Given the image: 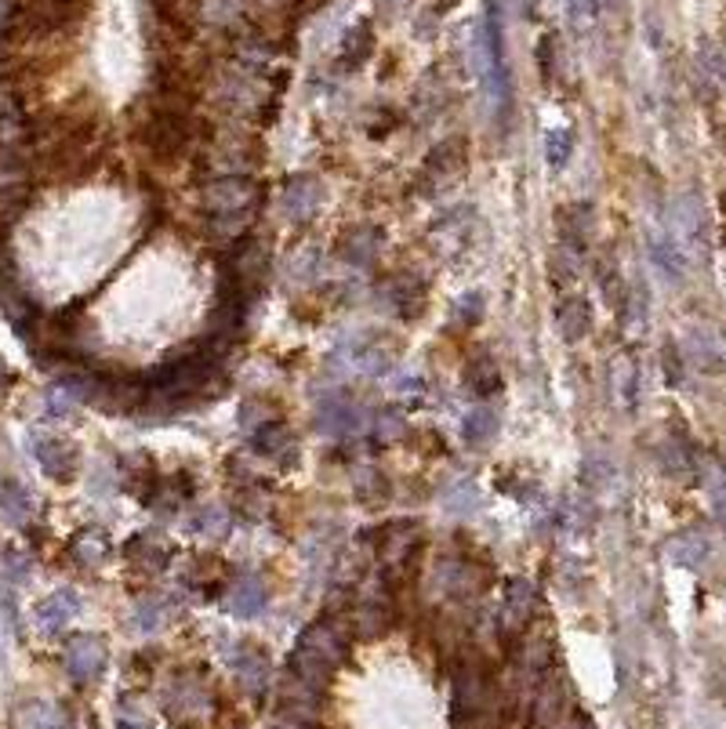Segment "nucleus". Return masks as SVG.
I'll return each instance as SVG.
<instances>
[{
    "label": "nucleus",
    "instance_id": "1",
    "mask_svg": "<svg viewBox=\"0 0 726 729\" xmlns=\"http://www.w3.org/2000/svg\"><path fill=\"white\" fill-rule=\"evenodd\" d=\"M262 189L248 174H215L203 186V229L215 243H237L255 226Z\"/></svg>",
    "mask_w": 726,
    "mask_h": 729
},
{
    "label": "nucleus",
    "instance_id": "2",
    "mask_svg": "<svg viewBox=\"0 0 726 729\" xmlns=\"http://www.w3.org/2000/svg\"><path fill=\"white\" fill-rule=\"evenodd\" d=\"M346 653H349V636L335 617L312 621L298 636L291 657H287V682H295L309 693H320L335 679Z\"/></svg>",
    "mask_w": 726,
    "mask_h": 729
},
{
    "label": "nucleus",
    "instance_id": "3",
    "mask_svg": "<svg viewBox=\"0 0 726 729\" xmlns=\"http://www.w3.org/2000/svg\"><path fill=\"white\" fill-rule=\"evenodd\" d=\"M139 139L146 153L157 163H178L193 149V117H189L186 94L175 88H160L139 120Z\"/></svg>",
    "mask_w": 726,
    "mask_h": 729
},
{
    "label": "nucleus",
    "instance_id": "4",
    "mask_svg": "<svg viewBox=\"0 0 726 729\" xmlns=\"http://www.w3.org/2000/svg\"><path fill=\"white\" fill-rule=\"evenodd\" d=\"M54 385L73 396L77 403H88L102 415H131V410H142L146 400V381H131L120 375H102V370H88L77 363H66L54 370Z\"/></svg>",
    "mask_w": 726,
    "mask_h": 729
},
{
    "label": "nucleus",
    "instance_id": "5",
    "mask_svg": "<svg viewBox=\"0 0 726 729\" xmlns=\"http://www.w3.org/2000/svg\"><path fill=\"white\" fill-rule=\"evenodd\" d=\"M484 80L490 94V113L498 120V131H509L513 123V73H509V54H505V22L501 4L487 0V26H484Z\"/></svg>",
    "mask_w": 726,
    "mask_h": 729
},
{
    "label": "nucleus",
    "instance_id": "6",
    "mask_svg": "<svg viewBox=\"0 0 726 729\" xmlns=\"http://www.w3.org/2000/svg\"><path fill=\"white\" fill-rule=\"evenodd\" d=\"M400 346L389 338V334H378V330H360V334H349L341 346L335 349L331 360L349 370V375H360V378H386L392 363H396V352Z\"/></svg>",
    "mask_w": 726,
    "mask_h": 729
},
{
    "label": "nucleus",
    "instance_id": "7",
    "mask_svg": "<svg viewBox=\"0 0 726 729\" xmlns=\"http://www.w3.org/2000/svg\"><path fill=\"white\" fill-rule=\"evenodd\" d=\"M240 432L248 436V443L262 453V458H272V461H284L287 453L295 450V432L287 429L284 415L262 400H243Z\"/></svg>",
    "mask_w": 726,
    "mask_h": 729
},
{
    "label": "nucleus",
    "instance_id": "8",
    "mask_svg": "<svg viewBox=\"0 0 726 729\" xmlns=\"http://www.w3.org/2000/svg\"><path fill=\"white\" fill-rule=\"evenodd\" d=\"M465 171H469V142L455 134V139H444L426 160H421L418 178H415V192L432 200V197H440V192L455 189Z\"/></svg>",
    "mask_w": 726,
    "mask_h": 729
},
{
    "label": "nucleus",
    "instance_id": "9",
    "mask_svg": "<svg viewBox=\"0 0 726 729\" xmlns=\"http://www.w3.org/2000/svg\"><path fill=\"white\" fill-rule=\"evenodd\" d=\"M163 715L178 729H203L215 719V697L197 676H178L163 690Z\"/></svg>",
    "mask_w": 726,
    "mask_h": 729
},
{
    "label": "nucleus",
    "instance_id": "10",
    "mask_svg": "<svg viewBox=\"0 0 726 729\" xmlns=\"http://www.w3.org/2000/svg\"><path fill=\"white\" fill-rule=\"evenodd\" d=\"M26 447H30L33 461L44 469V476L59 479V483H70L80 472V450L73 439H66L62 432H48V429H33L26 436Z\"/></svg>",
    "mask_w": 726,
    "mask_h": 729
},
{
    "label": "nucleus",
    "instance_id": "11",
    "mask_svg": "<svg viewBox=\"0 0 726 729\" xmlns=\"http://www.w3.org/2000/svg\"><path fill=\"white\" fill-rule=\"evenodd\" d=\"M371 425V410H364L346 392H324L317 403V429L324 436H356Z\"/></svg>",
    "mask_w": 726,
    "mask_h": 729
},
{
    "label": "nucleus",
    "instance_id": "12",
    "mask_svg": "<svg viewBox=\"0 0 726 729\" xmlns=\"http://www.w3.org/2000/svg\"><path fill=\"white\" fill-rule=\"evenodd\" d=\"M324 200H327V186L320 182L317 174L291 178V182L280 189V214H284V222H291V226L312 222V218L320 214Z\"/></svg>",
    "mask_w": 726,
    "mask_h": 729
},
{
    "label": "nucleus",
    "instance_id": "13",
    "mask_svg": "<svg viewBox=\"0 0 726 729\" xmlns=\"http://www.w3.org/2000/svg\"><path fill=\"white\" fill-rule=\"evenodd\" d=\"M80 610H84V602H80V596L73 588H54V591H48L44 599H37L33 625L44 639H59L62 631L80 617Z\"/></svg>",
    "mask_w": 726,
    "mask_h": 729
},
{
    "label": "nucleus",
    "instance_id": "14",
    "mask_svg": "<svg viewBox=\"0 0 726 729\" xmlns=\"http://www.w3.org/2000/svg\"><path fill=\"white\" fill-rule=\"evenodd\" d=\"M381 301H386V309L400 316V320H418L429 306V283L421 280L418 272H400V277L381 283Z\"/></svg>",
    "mask_w": 726,
    "mask_h": 729
},
{
    "label": "nucleus",
    "instance_id": "15",
    "mask_svg": "<svg viewBox=\"0 0 726 729\" xmlns=\"http://www.w3.org/2000/svg\"><path fill=\"white\" fill-rule=\"evenodd\" d=\"M106 642L99 636H77L66 642V653H62V665L70 671V679L88 686V682H99L102 671H106Z\"/></svg>",
    "mask_w": 726,
    "mask_h": 729
},
{
    "label": "nucleus",
    "instance_id": "16",
    "mask_svg": "<svg viewBox=\"0 0 726 729\" xmlns=\"http://www.w3.org/2000/svg\"><path fill=\"white\" fill-rule=\"evenodd\" d=\"M226 660H229V671L232 679H237L248 693H262L266 682H269V653L262 646H255L248 639H237L226 650Z\"/></svg>",
    "mask_w": 726,
    "mask_h": 729
},
{
    "label": "nucleus",
    "instance_id": "17",
    "mask_svg": "<svg viewBox=\"0 0 726 729\" xmlns=\"http://www.w3.org/2000/svg\"><path fill=\"white\" fill-rule=\"evenodd\" d=\"M436 588H440V596H450V599H473L484 591V573L473 559L465 556H447L436 562Z\"/></svg>",
    "mask_w": 726,
    "mask_h": 729
},
{
    "label": "nucleus",
    "instance_id": "18",
    "mask_svg": "<svg viewBox=\"0 0 726 729\" xmlns=\"http://www.w3.org/2000/svg\"><path fill=\"white\" fill-rule=\"evenodd\" d=\"M251 142L243 139L240 131H222L215 134L211 146H208V168L211 174H251Z\"/></svg>",
    "mask_w": 726,
    "mask_h": 729
},
{
    "label": "nucleus",
    "instance_id": "19",
    "mask_svg": "<svg viewBox=\"0 0 726 729\" xmlns=\"http://www.w3.org/2000/svg\"><path fill=\"white\" fill-rule=\"evenodd\" d=\"M473 229H476V211L469 203L455 211H444L432 222V247H440L444 254H461L473 240Z\"/></svg>",
    "mask_w": 726,
    "mask_h": 729
},
{
    "label": "nucleus",
    "instance_id": "20",
    "mask_svg": "<svg viewBox=\"0 0 726 729\" xmlns=\"http://www.w3.org/2000/svg\"><path fill=\"white\" fill-rule=\"evenodd\" d=\"M556 232H559V247H570V251L585 254L588 240L596 232V214L588 203H564L556 211Z\"/></svg>",
    "mask_w": 726,
    "mask_h": 729
},
{
    "label": "nucleus",
    "instance_id": "21",
    "mask_svg": "<svg viewBox=\"0 0 726 729\" xmlns=\"http://www.w3.org/2000/svg\"><path fill=\"white\" fill-rule=\"evenodd\" d=\"M418 552V522H389L378 533V562L386 570L404 567Z\"/></svg>",
    "mask_w": 726,
    "mask_h": 729
},
{
    "label": "nucleus",
    "instance_id": "22",
    "mask_svg": "<svg viewBox=\"0 0 726 729\" xmlns=\"http://www.w3.org/2000/svg\"><path fill=\"white\" fill-rule=\"evenodd\" d=\"M712 538L705 530H697V527H690V530H679L673 541H668V559L676 562V567H683V570H705L708 562H712Z\"/></svg>",
    "mask_w": 726,
    "mask_h": 729
},
{
    "label": "nucleus",
    "instance_id": "23",
    "mask_svg": "<svg viewBox=\"0 0 726 729\" xmlns=\"http://www.w3.org/2000/svg\"><path fill=\"white\" fill-rule=\"evenodd\" d=\"M650 258L665 283H673V287L687 283L690 266H687V254H683L679 240H673V232H657V237H650Z\"/></svg>",
    "mask_w": 726,
    "mask_h": 729
},
{
    "label": "nucleus",
    "instance_id": "24",
    "mask_svg": "<svg viewBox=\"0 0 726 729\" xmlns=\"http://www.w3.org/2000/svg\"><path fill=\"white\" fill-rule=\"evenodd\" d=\"M266 607H269V588L262 577H237L226 591V610L232 617H243V621L258 617Z\"/></svg>",
    "mask_w": 726,
    "mask_h": 729
},
{
    "label": "nucleus",
    "instance_id": "25",
    "mask_svg": "<svg viewBox=\"0 0 726 729\" xmlns=\"http://www.w3.org/2000/svg\"><path fill=\"white\" fill-rule=\"evenodd\" d=\"M556 323H559V334H564L570 346H578L581 338H588V330H593V309H588L585 294H578V291L559 294Z\"/></svg>",
    "mask_w": 726,
    "mask_h": 729
},
{
    "label": "nucleus",
    "instance_id": "26",
    "mask_svg": "<svg viewBox=\"0 0 726 729\" xmlns=\"http://www.w3.org/2000/svg\"><path fill=\"white\" fill-rule=\"evenodd\" d=\"M381 251V229L378 226H352L341 237V261L352 269H371Z\"/></svg>",
    "mask_w": 726,
    "mask_h": 729
},
{
    "label": "nucleus",
    "instance_id": "27",
    "mask_svg": "<svg viewBox=\"0 0 726 729\" xmlns=\"http://www.w3.org/2000/svg\"><path fill=\"white\" fill-rule=\"evenodd\" d=\"M567 719H574V705H570L567 682L549 679V682H545V690L538 693V705H534V722L549 726V729H564Z\"/></svg>",
    "mask_w": 726,
    "mask_h": 729
},
{
    "label": "nucleus",
    "instance_id": "28",
    "mask_svg": "<svg viewBox=\"0 0 726 729\" xmlns=\"http://www.w3.org/2000/svg\"><path fill=\"white\" fill-rule=\"evenodd\" d=\"M534 607H538L534 585L524 581V577H516V581H509V588H505V599H501V628L505 631H524Z\"/></svg>",
    "mask_w": 726,
    "mask_h": 729
},
{
    "label": "nucleus",
    "instance_id": "29",
    "mask_svg": "<svg viewBox=\"0 0 726 729\" xmlns=\"http://www.w3.org/2000/svg\"><path fill=\"white\" fill-rule=\"evenodd\" d=\"M465 708V722L487 708V679L476 665H461L455 676V715Z\"/></svg>",
    "mask_w": 726,
    "mask_h": 729
},
{
    "label": "nucleus",
    "instance_id": "30",
    "mask_svg": "<svg viewBox=\"0 0 726 729\" xmlns=\"http://www.w3.org/2000/svg\"><path fill=\"white\" fill-rule=\"evenodd\" d=\"M37 512V501L33 493L26 490L16 476L0 472V516H4L11 527H26Z\"/></svg>",
    "mask_w": 726,
    "mask_h": 729
},
{
    "label": "nucleus",
    "instance_id": "31",
    "mask_svg": "<svg viewBox=\"0 0 726 729\" xmlns=\"http://www.w3.org/2000/svg\"><path fill=\"white\" fill-rule=\"evenodd\" d=\"M16 726L19 729H77L73 715L51 705V700H26L16 711Z\"/></svg>",
    "mask_w": 726,
    "mask_h": 729
},
{
    "label": "nucleus",
    "instance_id": "32",
    "mask_svg": "<svg viewBox=\"0 0 726 729\" xmlns=\"http://www.w3.org/2000/svg\"><path fill=\"white\" fill-rule=\"evenodd\" d=\"M461 378H465V389H469L473 396H479V400H484V396H495L501 389V370L495 363V356L484 352V349H479L473 360L465 363Z\"/></svg>",
    "mask_w": 726,
    "mask_h": 729
},
{
    "label": "nucleus",
    "instance_id": "33",
    "mask_svg": "<svg viewBox=\"0 0 726 729\" xmlns=\"http://www.w3.org/2000/svg\"><path fill=\"white\" fill-rule=\"evenodd\" d=\"M498 429H501V418H498V410L495 407H487V403H479V407H473V410H465V418H461V439L469 447H487L490 439L498 436Z\"/></svg>",
    "mask_w": 726,
    "mask_h": 729
},
{
    "label": "nucleus",
    "instance_id": "34",
    "mask_svg": "<svg viewBox=\"0 0 726 729\" xmlns=\"http://www.w3.org/2000/svg\"><path fill=\"white\" fill-rule=\"evenodd\" d=\"M30 200H33L30 182H22V178L19 182H0V232L19 222L26 208H30Z\"/></svg>",
    "mask_w": 726,
    "mask_h": 729
},
{
    "label": "nucleus",
    "instance_id": "35",
    "mask_svg": "<svg viewBox=\"0 0 726 729\" xmlns=\"http://www.w3.org/2000/svg\"><path fill=\"white\" fill-rule=\"evenodd\" d=\"M389 621H392V602L386 599V591L367 596L360 602V610H356V625H360L364 636H381V631L389 628Z\"/></svg>",
    "mask_w": 726,
    "mask_h": 729
},
{
    "label": "nucleus",
    "instance_id": "36",
    "mask_svg": "<svg viewBox=\"0 0 726 729\" xmlns=\"http://www.w3.org/2000/svg\"><path fill=\"white\" fill-rule=\"evenodd\" d=\"M171 599L163 596H146L139 599V607H135V631H142V636H153L163 625H171Z\"/></svg>",
    "mask_w": 726,
    "mask_h": 729
},
{
    "label": "nucleus",
    "instance_id": "37",
    "mask_svg": "<svg viewBox=\"0 0 726 729\" xmlns=\"http://www.w3.org/2000/svg\"><path fill=\"white\" fill-rule=\"evenodd\" d=\"M109 552H113V548H109V538L99 527H84L73 538V556H77L80 567H102Z\"/></svg>",
    "mask_w": 726,
    "mask_h": 729
},
{
    "label": "nucleus",
    "instance_id": "38",
    "mask_svg": "<svg viewBox=\"0 0 726 729\" xmlns=\"http://www.w3.org/2000/svg\"><path fill=\"white\" fill-rule=\"evenodd\" d=\"M128 559L135 562V567H146L149 573H153L160 567H168V548L157 545L153 538H135L128 545Z\"/></svg>",
    "mask_w": 726,
    "mask_h": 729
},
{
    "label": "nucleus",
    "instance_id": "39",
    "mask_svg": "<svg viewBox=\"0 0 726 729\" xmlns=\"http://www.w3.org/2000/svg\"><path fill=\"white\" fill-rule=\"evenodd\" d=\"M570 153H574V131L570 128H553L549 134H545V160H549L553 171H564Z\"/></svg>",
    "mask_w": 726,
    "mask_h": 729
},
{
    "label": "nucleus",
    "instance_id": "40",
    "mask_svg": "<svg viewBox=\"0 0 726 729\" xmlns=\"http://www.w3.org/2000/svg\"><path fill=\"white\" fill-rule=\"evenodd\" d=\"M444 508H447V512L461 516V519L465 516H476L479 512V490L473 483H465V479H458V483L444 493Z\"/></svg>",
    "mask_w": 726,
    "mask_h": 729
},
{
    "label": "nucleus",
    "instance_id": "41",
    "mask_svg": "<svg viewBox=\"0 0 726 729\" xmlns=\"http://www.w3.org/2000/svg\"><path fill=\"white\" fill-rule=\"evenodd\" d=\"M578 277H581V254L570 251V247H559V251L553 254L549 280H553L556 287H570Z\"/></svg>",
    "mask_w": 726,
    "mask_h": 729
},
{
    "label": "nucleus",
    "instance_id": "42",
    "mask_svg": "<svg viewBox=\"0 0 726 729\" xmlns=\"http://www.w3.org/2000/svg\"><path fill=\"white\" fill-rule=\"evenodd\" d=\"M690 360L702 367V370H719V363H723V349H719V338L716 334H708V330H697L694 334V352H690Z\"/></svg>",
    "mask_w": 726,
    "mask_h": 729
},
{
    "label": "nucleus",
    "instance_id": "43",
    "mask_svg": "<svg viewBox=\"0 0 726 729\" xmlns=\"http://www.w3.org/2000/svg\"><path fill=\"white\" fill-rule=\"evenodd\" d=\"M291 272L295 280H301V283H312L324 272V254L317 251V247H301V251L291 258Z\"/></svg>",
    "mask_w": 726,
    "mask_h": 729
},
{
    "label": "nucleus",
    "instance_id": "44",
    "mask_svg": "<svg viewBox=\"0 0 726 729\" xmlns=\"http://www.w3.org/2000/svg\"><path fill=\"white\" fill-rule=\"evenodd\" d=\"M484 320V294L479 291H469L455 301V309H450V323L455 327H476Z\"/></svg>",
    "mask_w": 726,
    "mask_h": 729
},
{
    "label": "nucleus",
    "instance_id": "45",
    "mask_svg": "<svg viewBox=\"0 0 726 729\" xmlns=\"http://www.w3.org/2000/svg\"><path fill=\"white\" fill-rule=\"evenodd\" d=\"M367 54H371V26L367 22H360L356 30L346 37V66H364L367 62Z\"/></svg>",
    "mask_w": 726,
    "mask_h": 729
},
{
    "label": "nucleus",
    "instance_id": "46",
    "mask_svg": "<svg viewBox=\"0 0 726 729\" xmlns=\"http://www.w3.org/2000/svg\"><path fill=\"white\" fill-rule=\"evenodd\" d=\"M193 522H197L193 530L208 533V538H226V533H229V516H226V508H203V512H200Z\"/></svg>",
    "mask_w": 726,
    "mask_h": 729
},
{
    "label": "nucleus",
    "instance_id": "47",
    "mask_svg": "<svg viewBox=\"0 0 726 729\" xmlns=\"http://www.w3.org/2000/svg\"><path fill=\"white\" fill-rule=\"evenodd\" d=\"M662 363H665V378H668V385H683V352H679L676 346H665Z\"/></svg>",
    "mask_w": 726,
    "mask_h": 729
},
{
    "label": "nucleus",
    "instance_id": "48",
    "mask_svg": "<svg viewBox=\"0 0 726 729\" xmlns=\"http://www.w3.org/2000/svg\"><path fill=\"white\" fill-rule=\"evenodd\" d=\"M11 19H16V0H0V44L11 33Z\"/></svg>",
    "mask_w": 726,
    "mask_h": 729
},
{
    "label": "nucleus",
    "instance_id": "49",
    "mask_svg": "<svg viewBox=\"0 0 726 729\" xmlns=\"http://www.w3.org/2000/svg\"><path fill=\"white\" fill-rule=\"evenodd\" d=\"M400 396H404V400H418V396H426V381H421V378H404Z\"/></svg>",
    "mask_w": 726,
    "mask_h": 729
},
{
    "label": "nucleus",
    "instance_id": "50",
    "mask_svg": "<svg viewBox=\"0 0 726 729\" xmlns=\"http://www.w3.org/2000/svg\"><path fill=\"white\" fill-rule=\"evenodd\" d=\"M117 729H153L146 719H139V715H131V711H120L117 715Z\"/></svg>",
    "mask_w": 726,
    "mask_h": 729
},
{
    "label": "nucleus",
    "instance_id": "51",
    "mask_svg": "<svg viewBox=\"0 0 726 729\" xmlns=\"http://www.w3.org/2000/svg\"><path fill=\"white\" fill-rule=\"evenodd\" d=\"M272 729H306V726H298V722H280V726H272Z\"/></svg>",
    "mask_w": 726,
    "mask_h": 729
},
{
    "label": "nucleus",
    "instance_id": "52",
    "mask_svg": "<svg viewBox=\"0 0 726 729\" xmlns=\"http://www.w3.org/2000/svg\"><path fill=\"white\" fill-rule=\"evenodd\" d=\"M610 4H618V8H621V4H625V0H610Z\"/></svg>",
    "mask_w": 726,
    "mask_h": 729
}]
</instances>
